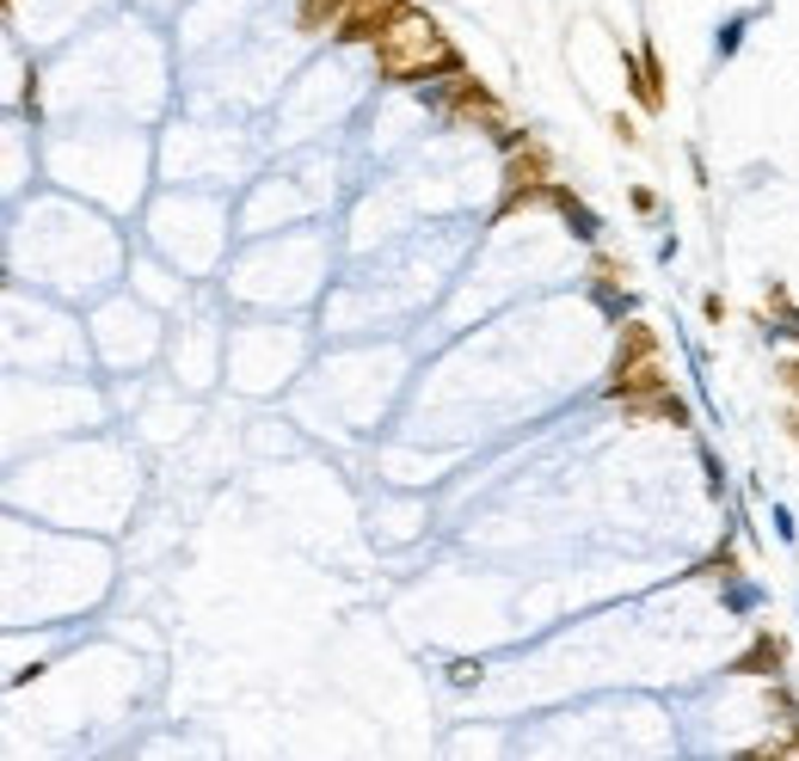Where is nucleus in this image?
Returning <instances> with one entry per match:
<instances>
[{
    "mask_svg": "<svg viewBox=\"0 0 799 761\" xmlns=\"http://www.w3.org/2000/svg\"><path fill=\"white\" fill-rule=\"evenodd\" d=\"M375 68H382L387 80H431V74H455L462 55H455V43L443 38L425 13L400 7V13L387 19V31L375 38Z\"/></svg>",
    "mask_w": 799,
    "mask_h": 761,
    "instance_id": "1",
    "label": "nucleus"
},
{
    "mask_svg": "<svg viewBox=\"0 0 799 761\" xmlns=\"http://www.w3.org/2000/svg\"><path fill=\"white\" fill-rule=\"evenodd\" d=\"M670 387L665 363H658V338L653 326H627L621 332V356H615V375H609V399H621V406H646V399H658Z\"/></svg>",
    "mask_w": 799,
    "mask_h": 761,
    "instance_id": "2",
    "label": "nucleus"
},
{
    "mask_svg": "<svg viewBox=\"0 0 799 761\" xmlns=\"http://www.w3.org/2000/svg\"><path fill=\"white\" fill-rule=\"evenodd\" d=\"M431 99H437V111H443V118H455V123H479V130H493L505 148H523V142H529L523 130H510L505 105H498L493 92H486V80L462 74V68H455V74L443 80V87L431 92Z\"/></svg>",
    "mask_w": 799,
    "mask_h": 761,
    "instance_id": "3",
    "label": "nucleus"
},
{
    "mask_svg": "<svg viewBox=\"0 0 799 761\" xmlns=\"http://www.w3.org/2000/svg\"><path fill=\"white\" fill-rule=\"evenodd\" d=\"M547 191H554V166H547V148L529 135L523 148H510L505 203H498V215H517V210H529V203H547Z\"/></svg>",
    "mask_w": 799,
    "mask_h": 761,
    "instance_id": "4",
    "label": "nucleus"
},
{
    "mask_svg": "<svg viewBox=\"0 0 799 761\" xmlns=\"http://www.w3.org/2000/svg\"><path fill=\"white\" fill-rule=\"evenodd\" d=\"M400 7H406V0H357V7H351V13L338 19L333 38H338V43H375V38L387 31V19L400 13Z\"/></svg>",
    "mask_w": 799,
    "mask_h": 761,
    "instance_id": "5",
    "label": "nucleus"
},
{
    "mask_svg": "<svg viewBox=\"0 0 799 761\" xmlns=\"http://www.w3.org/2000/svg\"><path fill=\"white\" fill-rule=\"evenodd\" d=\"M627 68V87H634V99L646 111H665V87H658V55L653 50H639V55H621Z\"/></svg>",
    "mask_w": 799,
    "mask_h": 761,
    "instance_id": "6",
    "label": "nucleus"
},
{
    "mask_svg": "<svg viewBox=\"0 0 799 761\" xmlns=\"http://www.w3.org/2000/svg\"><path fill=\"white\" fill-rule=\"evenodd\" d=\"M781 663H787V645L775 639V632H757V645L738 657L732 670H738V676H781Z\"/></svg>",
    "mask_w": 799,
    "mask_h": 761,
    "instance_id": "7",
    "label": "nucleus"
},
{
    "mask_svg": "<svg viewBox=\"0 0 799 761\" xmlns=\"http://www.w3.org/2000/svg\"><path fill=\"white\" fill-rule=\"evenodd\" d=\"M762 13H769V7H745V13H732V19H726V26L714 31V62H732V55L745 50V31L757 26Z\"/></svg>",
    "mask_w": 799,
    "mask_h": 761,
    "instance_id": "8",
    "label": "nucleus"
},
{
    "mask_svg": "<svg viewBox=\"0 0 799 761\" xmlns=\"http://www.w3.org/2000/svg\"><path fill=\"white\" fill-rule=\"evenodd\" d=\"M547 203H554V210L566 215V222H573V234H578V240H597V227H603V222H597V215H590L585 203H578V197H573V191H566L559 179H554V191H547Z\"/></svg>",
    "mask_w": 799,
    "mask_h": 761,
    "instance_id": "9",
    "label": "nucleus"
},
{
    "mask_svg": "<svg viewBox=\"0 0 799 761\" xmlns=\"http://www.w3.org/2000/svg\"><path fill=\"white\" fill-rule=\"evenodd\" d=\"M351 7H357V0H302L295 19H302V31H338V19H345Z\"/></svg>",
    "mask_w": 799,
    "mask_h": 761,
    "instance_id": "10",
    "label": "nucleus"
},
{
    "mask_svg": "<svg viewBox=\"0 0 799 761\" xmlns=\"http://www.w3.org/2000/svg\"><path fill=\"white\" fill-rule=\"evenodd\" d=\"M639 412H658V418H670V424H695L689 399H677V394H658V399H646Z\"/></svg>",
    "mask_w": 799,
    "mask_h": 761,
    "instance_id": "11",
    "label": "nucleus"
},
{
    "mask_svg": "<svg viewBox=\"0 0 799 761\" xmlns=\"http://www.w3.org/2000/svg\"><path fill=\"white\" fill-rule=\"evenodd\" d=\"M449 682H455V688H474V682H479V657H455V663H449Z\"/></svg>",
    "mask_w": 799,
    "mask_h": 761,
    "instance_id": "12",
    "label": "nucleus"
},
{
    "mask_svg": "<svg viewBox=\"0 0 799 761\" xmlns=\"http://www.w3.org/2000/svg\"><path fill=\"white\" fill-rule=\"evenodd\" d=\"M701 571H707V578H732V571H738V552H732V547H719L714 559L701 565Z\"/></svg>",
    "mask_w": 799,
    "mask_h": 761,
    "instance_id": "13",
    "label": "nucleus"
},
{
    "mask_svg": "<svg viewBox=\"0 0 799 761\" xmlns=\"http://www.w3.org/2000/svg\"><path fill=\"white\" fill-rule=\"evenodd\" d=\"M726 602H732L738 615H745V608H757V590H750V584H738V590H726Z\"/></svg>",
    "mask_w": 799,
    "mask_h": 761,
    "instance_id": "14",
    "label": "nucleus"
},
{
    "mask_svg": "<svg viewBox=\"0 0 799 761\" xmlns=\"http://www.w3.org/2000/svg\"><path fill=\"white\" fill-rule=\"evenodd\" d=\"M634 210H639V215H658V191H646V184H639V191H634Z\"/></svg>",
    "mask_w": 799,
    "mask_h": 761,
    "instance_id": "15",
    "label": "nucleus"
},
{
    "mask_svg": "<svg viewBox=\"0 0 799 761\" xmlns=\"http://www.w3.org/2000/svg\"><path fill=\"white\" fill-rule=\"evenodd\" d=\"M701 314H707V326H726V302H719V295H707Z\"/></svg>",
    "mask_w": 799,
    "mask_h": 761,
    "instance_id": "16",
    "label": "nucleus"
},
{
    "mask_svg": "<svg viewBox=\"0 0 799 761\" xmlns=\"http://www.w3.org/2000/svg\"><path fill=\"white\" fill-rule=\"evenodd\" d=\"M609 130H615V135H621V142H627V148H634V142H639V130H634V118H621V111H615V123H609Z\"/></svg>",
    "mask_w": 799,
    "mask_h": 761,
    "instance_id": "17",
    "label": "nucleus"
},
{
    "mask_svg": "<svg viewBox=\"0 0 799 761\" xmlns=\"http://www.w3.org/2000/svg\"><path fill=\"white\" fill-rule=\"evenodd\" d=\"M781 380H787V394H793V406H799V356L781 368Z\"/></svg>",
    "mask_w": 799,
    "mask_h": 761,
    "instance_id": "18",
    "label": "nucleus"
},
{
    "mask_svg": "<svg viewBox=\"0 0 799 761\" xmlns=\"http://www.w3.org/2000/svg\"><path fill=\"white\" fill-rule=\"evenodd\" d=\"M793 436H799V412H793Z\"/></svg>",
    "mask_w": 799,
    "mask_h": 761,
    "instance_id": "19",
    "label": "nucleus"
}]
</instances>
